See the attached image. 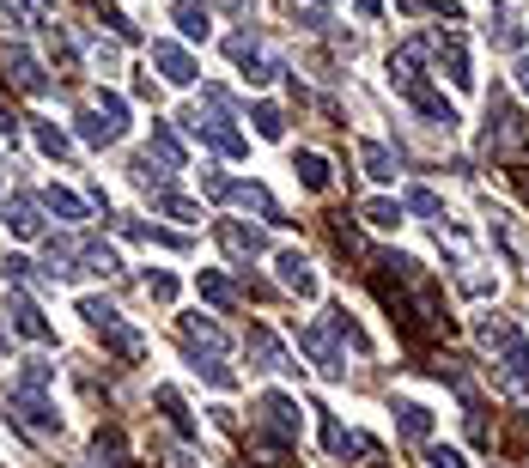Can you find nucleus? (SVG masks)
Returning <instances> with one entry per match:
<instances>
[{"mask_svg": "<svg viewBox=\"0 0 529 468\" xmlns=\"http://www.w3.org/2000/svg\"><path fill=\"white\" fill-rule=\"evenodd\" d=\"M98 116H104V128L122 140V128H128V104H122L116 92H98Z\"/></svg>", "mask_w": 529, "mask_h": 468, "instance_id": "nucleus-28", "label": "nucleus"}, {"mask_svg": "<svg viewBox=\"0 0 529 468\" xmlns=\"http://www.w3.org/2000/svg\"><path fill=\"white\" fill-rule=\"evenodd\" d=\"M353 7H359V19H377V13H384V0H353Z\"/></svg>", "mask_w": 529, "mask_h": 468, "instance_id": "nucleus-41", "label": "nucleus"}, {"mask_svg": "<svg viewBox=\"0 0 529 468\" xmlns=\"http://www.w3.org/2000/svg\"><path fill=\"white\" fill-rule=\"evenodd\" d=\"M432 49H438L444 73H450V86H475V73H469V49H463V37H457V31H444V37H432Z\"/></svg>", "mask_w": 529, "mask_h": 468, "instance_id": "nucleus-12", "label": "nucleus"}, {"mask_svg": "<svg viewBox=\"0 0 529 468\" xmlns=\"http://www.w3.org/2000/svg\"><path fill=\"white\" fill-rule=\"evenodd\" d=\"M43 383H55V365H49V359H25L19 389H43Z\"/></svg>", "mask_w": 529, "mask_h": 468, "instance_id": "nucleus-36", "label": "nucleus"}, {"mask_svg": "<svg viewBox=\"0 0 529 468\" xmlns=\"http://www.w3.org/2000/svg\"><path fill=\"white\" fill-rule=\"evenodd\" d=\"M0 347H7V329H0Z\"/></svg>", "mask_w": 529, "mask_h": 468, "instance_id": "nucleus-44", "label": "nucleus"}, {"mask_svg": "<svg viewBox=\"0 0 529 468\" xmlns=\"http://www.w3.org/2000/svg\"><path fill=\"white\" fill-rule=\"evenodd\" d=\"M329 335H335V341H347L353 353H371V335L359 329V317H347V310H341V304L329 310Z\"/></svg>", "mask_w": 529, "mask_h": 468, "instance_id": "nucleus-23", "label": "nucleus"}, {"mask_svg": "<svg viewBox=\"0 0 529 468\" xmlns=\"http://www.w3.org/2000/svg\"><path fill=\"white\" fill-rule=\"evenodd\" d=\"M7 414H13L31 438H61V414L37 396V389H19V383H13V389H7Z\"/></svg>", "mask_w": 529, "mask_h": 468, "instance_id": "nucleus-3", "label": "nucleus"}, {"mask_svg": "<svg viewBox=\"0 0 529 468\" xmlns=\"http://www.w3.org/2000/svg\"><path fill=\"white\" fill-rule=\"evenodd\" d=\"M244 347H250V359H256L262 371H286V377L298 371V365H292V353H286V347H280L268 329H250V335H244Z\"/></svg>", "mask_w": 529, "mask_h": 468, "instance_id": "nucleus-13", "label": "nucleus"}, {"mask_svg": "<svg viewBox=\"0 0 529 468\" xmlns=\"http://www.w3.org/2000/svg\"><path fill=\"white\" fill-rule=\"evenodd\" d=\"M128 177H134L140 189H153V195H165V183H171V165H153V152H140V159L128 165Z\"/></svg>", "mask_w": 529, "mask_h": 468, "instance_id": "nucleus-25", "label": "nucleus"}, {"mask_svg": "<svg viewBox=\"0 0 529 468\" xmlns=\"http://www.w3.org/2000/svg\"><path fill=\"white\" fill-rule=\"evenodd\" d=\"M219 7H225V13H250V0H219Z\"/></svg>", "mask_w": 529, "mask_h": 468, "instance_id": "nucleus-42", "label": "nucleus"}, {"mask_svg": "<svg viewBox=\"0 0 529 468\" xmlns=\"http://www.w3.org/2000/svg\"><path fill=\"white\" fill-rule=\"evenodd\" d=\"M37 146L49 152V159H67V152H73V146H67V134H61L55 122H37Z\"/></svg>", "mask_w": 529, "mask_h": 468, "instance_id": "nucleus-35", "label": "nucleus"}, {"mask_svg": "<svg viewBox=\"0 0 529 468\" xmlns=\"http://www.w3.org/2000/svg\"><path fill=\"white\" fill-rule=\"evenodd\" d=\"M80 256H86V268H92V274H104V280H110V274H122V256H116V250H104V244H80Z\"/></svg>", "mask_w": 529, "mask_h": 468, "instance_id": "nucleus-31", "label": "nucleus"}, {"mask_svg": "<svg viewBox=\"0 0 529 468\" xmlns=\"http://www.w3.org/2000/svg\"><path fill=\"white\" fill-rule=\"evenodd\" d=\"M225 201H238V207H250V213H262L268 225H280V201L262 189V183H232L225 189Z\"/></svg>", "mask_w": 529, "mask_h": 468, "instance_id": "nucleus-16", "label": "nucleus"}, {"mask_svg": "<svg viewBox=\"0 0 529 468\" xmlns=\"http://www.w3.org/2000/svg\"><path fill=\"white\" fill-rule=\"evenodd\" d=\"M298 347H305V353L317 359V371H323V377H341V371H347V365H341V353H335V341H329L317 323H305V329H298Z\"/></svg>", "mask_w": 529, "mask_h": 468, "instance_id": "nucleus-14", "label": "nucleus"}, {"mask_svg": "<svg viewBox=\"0 0 529 468\" xmlns=\"http://www.w3.org/2000/svg\"><path fill=\"white\" fill-rule=\"evenodd\" d=\"M153 152H159L165 165H183V140H177V134H171L165 122H153Z\"/></svg>", "mask_w": 529, "mask_h": 468, "instance_id": "nucleus-33", "label": "nucleus"}, {"mask_svg": "<svg viewBox=\"0 0 529 468\" xmlns=\"http://www.w3.org/2000/svg\"><path fill=\"white\" fill-rule=\"evenodd\" d=\"M426 462H432V468H469V462H463V450H450V444H432V456H426Z\"/></svg>", "mask_w": 529, "mask_h": 468, "instance_id": "nucleus-38", "label": "nucleus"}, {"mask_svg": "<svg viewBox=\"0 0 529 468\" xmlns=\"http://www.w3.org/2000/svg\"><path fill=\"white\" fill-rule=\"evenodd\" d=\"M523 140H529V128H523L517 104L505 92H493L487 98V152L493 159H511V152H523Z\"/></svg>", "mask_w": 529, "mask_h": 468, "instance_id": "nucleus-2", "label": "nucleus"}, {"mask_svg": "<svg viewBox=\"0 0 529 468\" xmlns=\"http://www.w3.org/2000/svg\"><path fill=\"white\" fill-rule=\"evenodd\" d=\"M359 165H365V177H371V183H396V171H402V159H396L390 146H377V140H365V146H359Z\"/></svg>", "mask_w": 529, "mask_h": 468, "instance_id": "nucleus-17", "label": "nucleus"}, {"mask_svg": "<svg viewBox=\"0 0 529 468\" xmlns=\"http://www.w3.org/2000/svg\"><path fill=\"white\" fill-rule=\"evenodd\" d=\"M153 207H159V213H171V219H183V225H201V207H195V201H183V195H171V189H165V195H153Z\"/></svg>", "mask_w": 529, "mask_h": 468, "instance_id": "nucleus-30", "label": "nucleus"}, {"mask_svg": "<svg viewBox=\"0 0 529 468\" xmlns=\"http://www.w3.org/2000/svg\"><path fill=\"white\" fill-rule=\"evenodd\" d=\"M390 414H396V432H402V438H414V444L432 438V408H426V402H408V396H402V402H390Z\"/></svg>", "mask_w": 529, "mask_h": 468, "instance_id": "nucleus-15", "label": "nucleus"}, {"mask_svg": "<svg viewBox=\"0 0 529 468\" xmlns=\"http://www.w3.org/2000/svg\"><path fill=\"white\" fill-rule=\"evenodd\" d=\"M7 280L25 286V280H31V262H25V256H7Z\"/></svg>", "mask_w": 529, "mask_h": 468, "instance_id": "nucleus-39", "label": "nucleus"}, {"mask_svg": "<svg viewBox=\"0 0 529 468\" xmlns=\"http://www.w3.org/2000/svg\"><path fill=\"white\" fill-rule=\"evenodd\" d=\"M402 98H408V104H414V110H420V116H426V122H432L438 134H457V128H463L457 104H444V98H438V92H432L426 80H408V86H402Z\"/></svg>", "mask_w": 529, "mask_h": 468, "instance_id": "nucleus-5", "label": "nucleus"}, {"mask_svg": "<svg viewBox=\"0 0 529 468\" xmlns=\"http://www.w3.org/2000/svg\"><path fill=\"white\" fill-rule=\"evenodd\" d=\"M250 122H256L262 140H280V134H286V110H280V104H250Z\"/></svg>", "mask_w": 529, "mask_h": 468, "instance_id": "nucleus-26", "label": "nucleus"}, {"mask_svg": "<svg viewBox=\"0 0 529 468\" xmlns=\"http://www.w3.org/2000/svg\"><path fill=\"white\" fill-rule=\"evenodd\" d=\"M183 122H189V134H195V140H207V146H219V152H225V159H238V152L250 146V140H244V134L232 128V116H219V110H189Z\"/></svg>", "mask_w": 529, "mask_h": 468, "instance_id": "nucleus-4", "label": "nucleus"}, {"mask_svg": "<svg viewBox=\"0 0 529 468\" xmlns=\"http://www.w3.org/2000/svg\"><path fill=\"white\" fill-rule=\"evenodd\" d=\"M189 365H195V377H207L213 389H232V383H238L232 371H225V365L213 359V353H195V347H189Z\"/></svg>", "mask_w": 529, "mask_h": 468, "instance_id": "nucleus-27", "label": "nucleus"}, {"mask_svg": "<svg viewBox=\"0 0 529 468\" xmlns=\"http://www.w3.org/2000/svg\"><path fill=\"white\" fill-rule=\"evenodd\" d=\"M219 244H225V256H232V262H256L268 250L262 231L256 225H238V219H219Z\"/></svg>", "mask_w": 529, "mask_h": 468, "instance_id": "nucleus-9", "label": "nucleus"}, {"mask_svg": "<svg viewBox=\"0 0 529 468\" xmlns=\"http://www.w3.org/2000/svg\"><path fill=\"white\" fill-rule=\"evenodd\" d=\"M146 292H153L159 304H171V298H177V280H171V274H146Z\"/></svg>", "mask_w": 529, "mask_h": 468, "instance_id": "nucleus-37", "label": "nucleus"}, {"mask_svg": "<svg viewBox=\"0 0 529 468\" xmlns=\"http://www.w3.org/2000/svg\"><path fill=\"white\" fill-rule=\"evenodd\" d=\"M43 201H49V207H55L61 219H86V201H80V195H73V189H49Z\"/></svg>", "mask_w": 529, "mask_h": 468, "instance_id": "nucleus-34", "label": "nucleus"}, {"mask_svg": "<svg viewBox=\"0 0 529 468\" xmlns=\"http://www.w3.org/2000/svg\"><path fill=\"white\" fill-rule=\"evenodd\" d=\"M256 414H262V432H274V438H298V402L280 396V389L256 396Z\"/></svg>", "mask_w": 529, "mask_h": 468, "instance_id": "nucleus-6", "label": "nucleus"}, {"mask_svg": "<svg viewBox=\"0 0 529 468\" xmlns=\"http://www.w3.org/2000/svg\"><path fill=\"white\" fill-rule=\"evenodd\" d=\"M408 207H414V213H420V219H432V225H438V231H444V219H450V213H444V201H438V195H432V189H408Z\"/></svg>", "mask_w": 529, "mask_h": 468, "instance_id": "nucleus-29", "label": "nucleus"}, {"mask_svg": "<svg viewBox=\"0 0 529 468\" xmlns=\"http://www.w3.org/2000/svg\"><path fill=\"white\" fill-rule=\"evenodd\" d=\"M153 67L165 73L171 86H195V73H201V67H195V55H189L183 43H153Z\"/></svg>", "mask_w": 529, "mask_h": 468, "instance_id": "nucleus-10", "label": "nucleus"}, {"mask_svg": "<svg viewBox=\"0 0 529 468\" xmlns=\"http://www.w3.org/2000/svg\"><path fill=\"white\" fill-rule=\"evenodd\" d=\"M0 134H7V140H13V134H19V116H13V110H7V104H0Z\"/></svg>", "mask_w": 529, "mask_h": 468, "instance_id": "nucleus-40", "label": "nucleus"}, {"mask_svg": "<svg viewBox=\"0 0 529 468\" xmlns=\"http://www.w3.org/2000/svg\"><path fill=\"white\" fill-rule=\"evenodd\" d=\"M195 292H201L207 304H219V310H232V304H238V286L225 280V274H213V268H201V274H195Z\"/></svg>", "mask_w": 529, "mask_h": 468, "instance_id": "nucleus-21", "label": "nucleus"}, {"mask_svg": "<svg viewBox=\"0 0 529 468\" xmlns=\"http://www.w3.org/2000/svg\"><path fill=\"white\" fill-rule=\"evenodd\" d=\"M7 225H13V238H37V231H43V207L31 195H13L7 201Z\"/></svg>", "mask_w": 529, "mask_h": 468, "instance_id": "nucleus-19", "label": "nucleus"}, {"mask_svg": "<svg viewBox=\"0 0 529 468\" xmlns=\"http://www.w3.org/2000/svg\"><path fill=\"white\" fill-rule=\"evenodd\" d=\"M171 19H177L183 37H207L213 31V13L201 7V0H171Z\"/></svg>", "mask_w": 529, "mask_h": 468, "instance_id": "nucleus-20", "label": "nucleus"}, {"mask_svg": "<svg viewBox=\"0 0 529 468\" xmlns=\"http://www.w3.org/2000/svg\"><path fill=\"white\" fill-rule=\"evenodd\" d=\"M0 67H7V80H13L19 92H31V98H43V92H49V80H43V67H37V55H31V49H19V43H13L7 55H0Z\"/></svg>", "mask_w": 529, "mask_h": 468, "instance_id": "nucleus-8", "label": "nucleus"}, {"mask_svg": "<svg viewBox=\"0 0 529 468\" xmlns=\"http://www.w3.org/2000/svg\"><path fill=\"white\" fill-rule=\"evenodd\" d=\"M225 55H232V67L244 73L250 86H268L274 73H280V55L262 31H238V37H225Z\"/></svg>", "mask_w": 529, "mask_h": 468, "instance_id": "nucleus-1", "label": "nucleus"}, {"mask_svg": "<svg viewBox=\"0 0 529 468\" xmlns=\"http://www.w3.org/2000/svg\"><path fill=\"white\" fill-rule=\"evenodd\" d=\"M517 86H523V92H529V61H517Z\"/></svg>", "mask_w": 529, "mask_h": 468, "instance_id": "nucleus-43", "label": "nucleus"}, {"mask_svg": "<svg viewBox=\"0 0 529 468\" xmlns=\"http://www.w3.org/2000/svg\"><path fill=\"white\" fill-rule=\"evenodd\" d=\"M292 171H298V183H305V189H329V159H323V152H298V159H292Z\"/></svg>", "mask_w": 529, "mask_h": 468, "instance_id": "nucleus-24", "label": "nucleus"}, {"mask_svg": "<svg viewBox=\"0 0 529 468\" xmlns=\"http://www.w3.org/2000/svg\"><path fill=\"white\" fill-rule=\"evenodd\" d=\"M7 317H13V329L25 335V341H37V347H49L55 341V329H49V317H43V310L25 298V292H7Z\"/></svg>", "mask_w": 529, "mask_h": 468, "instance_id": "nucleus-7", "label": "nucleus"}, {"mask_svg": "<svg viewBox=\"0 0 529 468\" xmlns=\"http://www.w3.org/2000/svg\"><path fill=\"white\" fill-rule=\"evenodd\" d=\"M183 341H189V347H195V353H201V347H207V353H213V359H219V353H225V329H219V323H213V317H183Z\"/></svg>", "mask_w": 529, "mask_h": 468, "instance_id": "nucleus-18", "label": "nucleus"}, {"mask_svg": "<svg viewBox=\"0 0 529 468\" xmlns=\"http://www.w3.org/2000/svg\"><path fill=\"white\" fill-rule=\"evenodd\" d=\"M280 286H286L292 298H317V292H323V286H317L311 256H298V250H286V256H280Z\"/></svg>", "mask_w": 529, "mask_h": 468, "instance_id": "nucleus-11", "label": "nucleus"}, {"mask_svg": "<svg viewBox=\"0 0 529 468\" xmlns=\"http://www.w3.org/2000/svg\"><path fill=\"white\" fill-rule=\"evenodd\" d=\"M153 402L165 408V420H171V426H177L183 438H195V414L183 408V396H177V389H171V383H159V389H153Z\"/></svg>", "mask_w": 529, "mask_h": 468, "instance_id": "nucleus-22", "label": "nucleus"}, {"mask_svg": "<svg viewBox=\"0 0 529 468\" xmlns=\"http://www.w3.org/2000/svg\"><path fill=\"white\" fill-rule=\"evenodd\" d=\"M359 213H365V225H377V231H390V225H402V201H365Z\"/></svg>", "mask_w": 529, "mask_h": 468, "instance_id": "nucleus-32", "label": "nucleus"}]
</instances>
